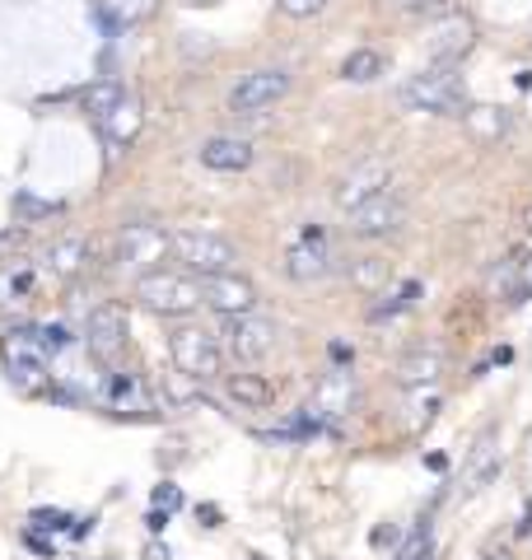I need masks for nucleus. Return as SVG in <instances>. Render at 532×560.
Masks as SVG:
<instances>
[{
  "label": "nucleus",
  "instance_id": "36",
  "mask_svg": "<svg viewBox=\"0 0 532 560\" xmlns=\"http://www.w3.org/2000/svg\"><path fill=\"white\" fill-rule=\"evenodd\" d=\"M482 560H519V556H513L509 547H486V551H482Z\"/></svg>",
  "mask_w": 532,
  "mask_h": 560
},
{
  "label": "nucleus",
  "instance_id": "35",
  "mask_svg": "<svg viewBox=\"0 0 532 560\" xmlns=\"http://www.w3.org/2000/svg\"><path fill=\"white\" fill-rule=\"evenodd\" d=\"M388 5H397V10H435L439 0H388Z\"/></svg>",
  "mask_w": 532,
  "mask_h": 560
},
{
  "label": "nucleus",
  "instance_id": "32",
  "mask_svg": "<svg viewBox=\"0 0 532 560\" xmlns=\"http://www.w3.org/2000/svg\"><path fill=\"white\" fill-rule=\"evenodd\" d=\"M38 337H43V346H47V355H66V350L80 341V337H76V327H66V323H43V327H38Z\"/></svg>",
  "mask_w": 532,
  "mask_h": 560
},
{
  "label": "nucleus",
  "instance_id": "4",
  "mask_svg": "<svg viewBox=\"0 0 532 560\" xmlns=\"http://www.w3.org/2000/svg\"><path fill=\"white\" fill-rule=\"evenodd\" d=\"M113 257L122 271H136V276H150L159 267L173 261V230H164L159 220H131L117 230L113 243Z\"/></svg>",
  "mask_w": 532,
  "mask_h": 560
},
{
  "label": "nucleus",
  "instance_id": "28",
  "mask_svg": "<svg viewBox=\"0 0 532 560\" xmlns=\"http://www.w3.org/2000/svg\"><path fill=\"white\" fill-rule=\"evenodd\" d=\"M439 383L435 388H406V420H412V430H425L430 420L439 416Z\"/></svg>",
  "mask_w": 532,
  "mask_h": 560
},
{
  "label": "nucleus",
  "instance_id": "7",
  "mask_svg": "<svg viewBox=\"0 0 532 560\" xmlns=\"http://www.w3.org/2000/svg\"><path fill=\"white\" fill-rule=\"evenodd\" d=\"M0 355H5V370L10 378L28 393H47L51 388V370H47V346L38 337V327H10L0 337Z\"/></svg>",
  "mask_w": 532,
  "mask_h": 560
},
{
  "label": "nucleus",
  "instance_id": "15",
  "mask_svg": "<svg viewBox=\"0 0 532 560\" xmlns=\"http://www.w3.org/2000/svg\"><path fill=\"white\" fill-rule=\"evenodd\" d=\"M355 401H360V383H355L350 370H327L323 378H317V388L309 397V411L323 420V425H332V420H346L355 411Z\"/></svg>",
  "mask_w": 532,
  "mask_h": 560
},
{
  "label": "nucleus",
  "instance_id": "10",
  "mask_svg": "<svg viewBox=\"0 0 532 560\" xmlns=\"http://www.w3.org/2000/svg\"><path fill=\"white\" fill-rule=\"evenodd\" d=\"M220 337H224V355L229 360H239L243 370H257V364L276 350L280 327L266 318V313H247V318H229Z\"/></svg>",
  "mask_w": 532,
  "mask_h": 560
},
{
  "label": "nucleus",
  "instance_id": "5",
  "mask_svg": "<svg viewBox=\"0 0 532 560\" xmlns=\"http://www.w3.org/2000/svg\"><path fill=\"white\" fill-rule=\"evenodd\" d=\"M169 355H173V370L210 383L224 374V341H216V331H206L201 323H173L169 331Z\"/></svg>",
  "mask_w": 532,
  "mask_h": 560
},
{
  "label": "nucleus",
  "instance_id": "34",
  "mask_svg": "<svg viewBox=\"0 0 532 560\" xmlns=\"http://www.w3.org/2000/svg\"><path fill=\"white\" fill-rule=\"evenodd\" d=\"M28 523H33V528H51V533H57V528H70V518L57 514V510H33Z\"/></svg>",
  "mask_w": 532,
  "mask_h": 560
},
{
  "label": "nucleus",
  "instance_id": "25",
  "mask_svg": "<svg viewBox=\"0 0 532 560\" xmlns=\"http://www.w3.org/2000/svg\"><path fill=\"white\" fill-rule=\"evenodd\" d=\"M383 70H388V61H383L379 47H355L350 57L342 61V80L346 84H374Z\"/></svg>",
  "mask_w": 532,
  "mask_h": 560
},
{
  "label": "nucleus",
  "instance_id": "19",
  "mask_svg": "<svg viewBox=\"0 0 532 560\" xmlns=\"http://www.w3.org/2000/svg\"><path fill=\"white\" fill-rule=\"evenodd\" d=\"M38 285H43L38 261H28V257L0 261V304H5V308H24V304H33Z\"/></svg>",
  "mask_w": 532,
  "mask_h": 560
},
{
  "label": "nucleus",
  "instance_id": "13",
  "mask_svg": "<svg viewBox=\"0 0 532 560\" xmlns=\"http://www.w3.org/2000/svg\"><path fill=\"white\" fill-rule=\"evenodd\" d=\"M402 224H406V201L397 197V191H379L374 201H365L360 210L346 215L350 238H360V243L393 238V234H402Z\"/></svg>",
  "mask_w": 532,
  "mask_h": 560
},
{
  "label": "nucleus",
  "instance_id": "12",
  "mask_svg": "<svg viewBox=\"0 0 532 560\" xmlns=\"http://www.w3.org/2000/svg\"><path fill=\"white\" fill-rule=\"evenodd\" d=\"M201 294H206V308L216 313L220 323L247 318V313H257V304H262V290L243 271H220V276L201 280Z\"/></svg>",
  "mask_w": 532,
  "mask_h": 560
},
{
  "label": "nucleus",
  "instance_id": "23",
  "mask_svg": "<svg viewBox=\"0 0 532 560\" xmlns=\"http://www.w3.org/2000/svg\"><path fill=\"white\" fill-rule=\"evenodd\" d=\"M89 261V238L84 234H61L57 243L47 248V271L57 280H76Z\"/></svg>",
  "mask_w": 532,
  "mask_h": 560
},
{
  "label": "nucleus",
  "instance_id": "20",
  "mask_svg": "<svg viewBox=\"0 0 532 560\" xmlns=\"http://www.w3.org/2000/svg\"><path fill=\"white\" fill-rule=\"evenodd\" d=\"M443 350H435V346H416L412 355H402V364H397V383L402 388H435V383L443 378Z\"/></svg>",
  "mask_w": 532,
  "mask_h": 560
},
{
  "label": "nucleus",
  "instance_id": "3",
  "mask_svg": "<svg viewBox=\"0 0 532 560\" xmlns=\"http://www.w3.org/2000/svg\"><path fill=\"white\" fill-rule=\"evenodd\" d=\"M94 407L108 411L117 420H154L159 416V393L146 370H131V364H113V370L99 374V393Z\"/></svg>",
  "mask_w": 532,
  "mask_h": 560
},
{
  "label": "nucleus",
  "instance_id": "17",
  "mask_svg": "<svg viewBox=\"0 0 532 560\" xmlns=\"http://www.w3.org/2000/svg\"><path fill=\"white\" fill-rule=\"evenodd\" d=\"M197 160H201L210 173H247V168H253V160H257V145H253L247 136L220 131V136H206V140H201Z\"/></svg>",
  "mask_w": 532,
  "mask_h": 560
},
{
  "label": "nucleus",
  "instance_id": "11",
  "mask_svg": "<svg viewBox=\"0 0 532 560\" xmlns=\"http://www.w3.org/2000/svg\"><path fill=\"white\" fill-rule=\"evenodd\" d=\"M332 267H336L332 238L317 230V224H304V230L290 238V248H286V276L299 280V285H313V280L332 276Z\"/></svg>",
  "mask_w": 532,
  "mask_h": 560
},
{
  "label": "nucleus",
  "instance_id": "18",
  "mask_svg": "<svg viewBox=\"0 0 532 560\" xmlns=\"http://www.w3.org/2000/svg\"><path fill=\"white\" fill-rule=\"evenodd\" d=\"M224 397L234 401L239 411H271L276 407V383L257 374V370H239V374H224Z\"/></svg>",
  "mask_w": 532,
  "mask_h": 560
},
{
  "label": "nucleus",
  "instance_id": "29",
  "mask_svg": "<svg viewBox=\"0 0 532 560\" xmlns=\"http://www.w3.org/2000/svg\"><path fill=\"white\" fill-rule=\"evenodd\" d=\"M103 5H108V14H113L117 28H136V24L154 20L159 0H103Z\"/></svg>",
  "mask_w": 532,
  "mask_h": 560
},
{
  "label": "nucleus",
  "instance_id": "31",
  "mask_svg": "<svg viewBox=\"0 0 532 560\" xmlns=\"http://www.w3.org/2000/svg\"><path fill=\"white\" fill-rule=\"evenodd\" d=\"M51 215H61V201H43V197H28V191L14 197V220H51Z\"/></svg>",
  "mask_w": 532,
  "mask_h": 560
},
{
  "label": "nucleus",
  "instance_id": "26",
  "mask_svg": "<svg viewBox=\"0 0 532 560\" xmlns=\"http://www.w3.org/2000/svg\"><path fill=\"white\" fill-rule=\"evenodd\" d=\"M122 98H127V84H122V80H99V84H89V90L80 94V108L94 121H103L108 113H117Z\"/></svg>",
  "mask_w": 532,
  "mask_h": 560
},
{
  "label": "nucleus",
  "instance_id": "30",
  "mask_svg": "<svg viewBox=\"0 0 532 560\" xmlns=\"http://www.w3.org/2000/svg\"><path fill=\"white\" fill-rule=\"evenodd\" d=\"M397 560H435V533H430V518H420L412 533H406Z\"/></svg>",
  "mask_w": 532,
  "mask_h": 560
},
{
  "label": "nucleus",
  "instance_id": "14",
  "mask_svg": "<svg viewBox=\"0 0 532 560\" xmlns=\"http://www.w3.org/2000/svg\"><path fill=\"white\" fill-rule=\"evenodd\" d=\"M476 47V24L472 14H443V20L430 24L425 33V51H430V66H458Z\"/></svg>",
  "mask_w": 532,
  "mask_h": 560
},
{
  "label": "nucleus",
  "instance_id": "21",
  "mask_svg": "<svg viewBox=\"0 0 532 560\" xmlns=\"http://www.w3.org/2000/svg\"><path fill=\"white\" fill-rule=\"evenodd\" d=\"M99 127H103V140H108L113 150H127L131 140L140 136V127H146V103L127 94V98L117 103V113H108Z\"/></svg>",
  "mask_w": 532,
  "mask_h": 560
},
{
  "label": "nucleus",
  "instance_id": "8",
  "mask_svg": "<svg viewBox=\"0 0 532 560\" xmlns=\"http://www.w3.org/2000/svg\"><path fill=\"white\" fill-rule=\"evenodd\" d=\"M127 308L122 304H99V308H89V318H84V350H89V360L99 364V370H113V364H122V355H127Z\"/></svg>",
  "mask_w": 532,
  "mask_h": 560
},
{
  "label": "nucleus",
  "instance_id": "9",
  "mask_svg": "<svg viewBox=\"0 0 532 560\" xmlns=\"http://www.w3.org/2000/svg\"><path fill=\"white\" fill-rule=\"evenodd\" d=\"M294 90V75L286 66H262V70H247V75L229 90V113L239 117H257L266 108H276L280 98Z\"/></svg>",
  "mask_w": 532,
  "mask_h": 560
},
{
  "label": "nucleus",
  "instance_id": "27",
  "mask_svg": "<svg viewBox=\"0 0 532 560\" xmlns=\"http://www.w3.org/2000/svg\"><path fill=\"white\" fill-rule=\"evenodd\" d=\"M463 121H467V131L482 140V145H490V140H500L509 131V113L505 108H490V103H486V108H467Z\"/></svg>",
  "mask_w": 532,
  "mask_h": 560
},
{
  "label": "nucleus",
  "instance_id": "2",
  "mask_svg": "<svg viewBox=\"0 0 532 560\" xmlns=\"http://www.w3.org/2000/svg\"><path fill=\"white\" fill-rule=\"evenodd\" d=\"M397 103L412 113H435V117H467V84L458 66H430L402 80Z\"/></svg>",
  "mask_w": 532,
  "mask_h": 560
},
{
  "label": "nucleus",
  "instance_id": "22",
  "mask_svg": "<svg viewBox=\"0 0 532 560\" xmlns=\"http://www.w3.org/2000/svg\"><path fill=\"white\" fill-rule=\"evenodd\" d=\"M346 280L360 294H383L388 285H393V261L379 257V253H360L346 261Z\"/></svg>",
  "mask_w": 532,
  "mask_h": 560
},
{
  "label": "nucleus",
  "instance_id": "1",
  "mask_svg": "<svg viewBox=\"0 0 532 560\" xmlns=\"http://www.w3.org/2000/svg\"><path fill=\"white\" fill-rule=\"evenodd\" d=\"M136 304L169 323H187L197 308H206L201 280L183 267H159L150 276H136Z\"/></svg>",
  "mask_w": 532,
  "mask_h": 560
},
{
  "label": "nucleus",
  "instance_id": "33",
  "mask_svg": "<svg viewBox=\"0 0 532 560\" xmlns=\"http://www.w3.org/2000/svg\"><path fill=\"white\" fill-rule=\"evenodd\" d=\"M276 10L286 14V20H313V14L327 10V0H276Z\"/></svg>",
  "mask_w": 532,
  "mask_h": 560
},
{
  "label": "nucleus",
  "instance_id": "6",
  "mask_svg": "<svg viewBox=\"0 0 532 560\" xmlns=\"http://www.w3.org/2000/svg\"><path fill=\"white\" fill-rule=\"evenodd\" d=\"M234 261H239L234 238L220 234V230H201V224H197V230H177L173 234V267L192 271L197 280L234 271Z\"/></svg>",
  "mask_w": 532,
  "mask_h": 560
},
{
  "label": "nucleus",
  "instance_id": "16",
  "mask_svg": "<svg viewBox=\"0 0 532 560\" xmlns=\"http://www.w3.org/2000/svg\"><path fill=\"white\" fill-rule=\"evenodd\" d=\"M388 178H393V173H388L383 160H360L350 173H342V183H336L332 197H336V206H342L346 215H350V210H360L365 201H374L379 191H388Z\"/></svg>",
  "mask_w": 532,
  "mask_h": 560
},
{
  "label": "nucleus",
  "instance_id": "24",
  "mask_svg": "<svg viewBox=\"0 0 532 560\" xmlns=\"http://www.w3.org/2000/svg\"><path fill=\"white\" fill-rule=\"evenodd\" d=\"M420 304V280H402V285H388L383 294H374L369 304V323H393L402 313H412Z\"/></svg>",
  "mask_w": 532,
  "mask_h": 560
}]
</instances>
